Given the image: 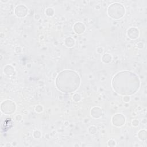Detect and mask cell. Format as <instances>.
<instances>
[{"label": "cell", "instance_id": "6da1fadb", "mask_svg": "<svg viewBox=\"0 0 147 147\" xmlns=\"http://www.w3.org/2000/svg\"><path fill=\"white\" fill-rule=\"evenodd\" d=\"M79 84L80 78L74 71H63L57 76L56 87L63 92H72L79 87Z\"/></svg>", "mask_w": 147, "mask_h": 147}, {"label": "cell", "instance_id": "7a4b0ae2", "mask_svg": "<svg viewBox=\"0 0 147 147\" xmlns=\"http://www.w3.org/2000/svg\"><path fill=\"white\" fill-rule=\"evenodd\" d=\"M114 78L125 82V84H122L113 87L114 90L117 91L119 94L121 95H129L133 94L136 92V90L133 88V86H136L139 87L140 83H127L128 82L138 79V78L132 72L128 71H123L121 72L118 73L117 75L114 76Z\"/></svg>", "mask_w": 147, "mask_h": 147}]
</instances>
